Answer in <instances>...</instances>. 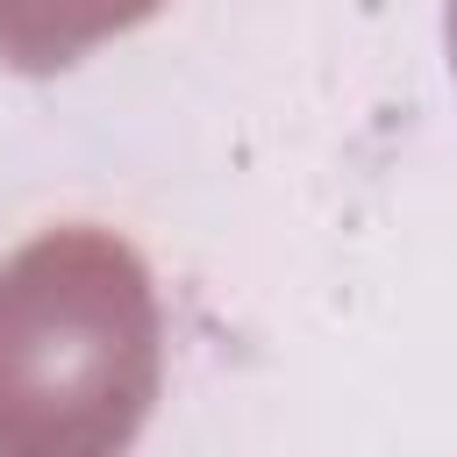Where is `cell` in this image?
<instances>
[{
	"instance_id": "6da1fadb",
	"label": "cell",
	"mask_w": 457,
	"mask_h": 457,
	"mask_svg": "<svg viewBox=\"0 0 457 457\" xmlns=\"http://www.w3.org/2000/svg\"><path fill=\"white\" fill-rule=\"evenodd\" d=\"M164 386V314L136 243L93 221L0 264V457H129Z\"/></svg>"
},
{
	"instance_id": "7a4b0ae2",
	"label": "cell",
	"mask_w": 457,
	"mask_h": 457,
	"mask_svg": "<svg viewBox=\"0 0 457 457\" xmlns=\"http://www.w3.org/2000/svg\"><path fill=\"white\" fill-rule=\"evenodd\" d=\"M171 0H0V64L7 71H64L86 50L143 29Z\"/></svg>"
},
{
	"instance_id": "3957f363",
	"label": "cell",
	"mask_w": 457,
	"mask_h": 457,
	"mask_svg": "<svg viewBox=\"0 0 457 457\" xmlns=\"http://www.w3.org/2000/svg\"><path fill=\"white\" fill-rule=\"evenodd\" d=\"M443 36H450V71H457V0H450V14H443Z\"/></svg>"
}]
</instances>
